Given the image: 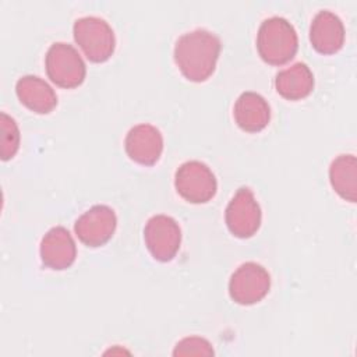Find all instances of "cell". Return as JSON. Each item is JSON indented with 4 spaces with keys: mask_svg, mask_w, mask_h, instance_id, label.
<instances>
[{
    "mask_svg": "<svg viewBox=\"0 0 357 357\" xmlns=\"http://www.w3.org/2000/svg\"><path fill=\"white\" fill-rule=\"evenodd\" d=\"M312 47L321 54H333L344 43V26L342 20L329 10H321L312 18L310 26Z\"/></svg>",
    "mask_w": 357,
    "mask_h": 357,
    "instance_id": "7c38bea8",
    "label": "cell"
},
{
    "mask_svg": "<svg viewBox=\"0 0 357 357\" xmlns=\"http://www.w3.org/2000/svg\"><path fill=\"white\" fill-rule=\"evenodd\" d=\"M174 187L185 201L205 204L215 197L218 181L208 165L199 160H188L176 170Z\"/></svg>",
    "mask_w": 357,
    "mask_h": 357,
    "instance_id": "5b68a950",
    "label": "cell"
},
{
    "mask_svg": "<svg viewBox=\"0 0 357 357\" xmlns=\"http://www.w3.org/2000/svg\"><path fill=\"white\" fill-rule=\"evenodd\" d=\"M124 148L128 158L139 165H155L163 152V137L152 124H137L126 135Z\"/></svg>",
    "mask_w": 357,
    "mask_h": 357,
    "instance_id": "30bf717a",
    "label": "cell"
},
{
    "mask_svg": "<svg viewBox=\"0 0 357 357\" xmlns=\"http://www.w3.org/2000/svg\"><path fill=\"white\" fill-rule=\"evenodd\" d=\"M237 126L247 132H258L264 130L271 120V107L266 99L257 92H243L233 109Z\"/></svg>",
    "mask_w": 357,
    "mask_h": 357,
    "instance_id": "4fadbf2b",
    "label": "cell"
},
{
    "mask_svg": "<svg viewBox=\"0 0 357 357\" xmlns=\"http://www.w3.org/2000/svg\"><path fill=\"white\" fill-rule=\"evenodd\" d=\"M74 39L88 60L103 63L110 59L116 47V38L107 21L99 17H81L73 26Z\"/></svg>",
    "mask_w": 357,
    "mask_h": 357,
    "instance_id": "3957f363",
    "label": "cell"
},
{
    "mask_svg": "<svg viewBox=\"0 0 357 357\" xmlns=\"http://www.w3.org/2000/svg\"><path fill=\"white\" fill-rule=\"evenodd\" d=\"M219 53V38L202 28L183 33L174 45V61L181 74L192 82H204L213 74Z\"/></svg>",
    "mask_w": 357,
    "mask_h": 357,
    "instance_id": "6da1fadb",
    "label": "cell"
},
{
    "mask_svg": "<svg viewBox=\"0 0 357 357\" xmlns=\"http://www.w3.org/2000/svg\"><path fill=\"white\" fill-rule=\"evenodd\" d=\"M174 356H212L213 349L212 344L199 336H188L177 342L174 350Z\"/></svg>",
    "mask_w": 357,
    "mask_h": 357,
    "instance_id": "ac0fdd59",
    "label": "cell"
},
{
    "mask_svg": "<svg viewBox=\"0 0 357 357\" xmlns=\"http://www.w3.org/2000/svg\"><path fill=\"white\" fill-rule=\"evenodd\" d=\"M144 240L151 255L160 261H172L181 243V229L176 219L167 215H155L144 227Z\"/></svg>",
    "mask_w": 357,
    "mask_h": 357,
    "instance_id": "ba28073f",
    "label": "cell"
},
{
    "mask_svg": "<svg viewBox=\"0 0 357 357\" xmlns=\"http://www.w3.org/2000/svg\"><path fill=\"white\" fill-rule=\"evenodd\" d=\"M47 77L61 88L79 86L86 75V67L79 53L68 43H53L45 59Z\"/></svg>",
    "mask_w": 357,
    "mask_h": 357,
    "instance_id": "277c9868",
    "label": "cell"
},
{
    "mask_svg": "<svg viewBox=\"0 0 357 357\" xmlns=\"http://www.w3.org/2000/svg\"><path fill=\"white\" fill-rule=\"evenodd\" d=\"M261 206L248 187H240L227 204L225 212L226 226L238 238L254 236L261 226Z\"/></svg>",
    "mask_w": 357,
    "mask_h": 357,
    "instance_id": "52a82bcc",
    "label": "cell"
},
{
    "mask_svg": "<svg viewBox=\"0 0 357 357\" xmlns=\"http://www.w3.org/2000/svg\"><path fill=\"white\" fill-rule=\"evenodd\" d=\"M332 188L346 201L357 199V159L354 155H339L329 167Z\"/></svg>",
    "mask_w": 357,
    "mask_h": 357,
    "instance_id": "2e32d148",
    "label": "cell"
},
{
    "mask_svg": "<svg viewBox=\"0 0 357 357\" xmlns=\"http://www.w3.org/2000/svg\"><path fill=\"white\" fill-rule=\"evenodd\" d=\"M116 226L117 218L110 206L93 205L75 220L74 230L85 245L100 247L112 238Z\"/></svg>",
    "mask_w": 357,
    "mask_h": 357,
    "instance_id": "9c48e42d",
    "label": "cell"
},
{
    "mask_svg": "<svg viewBox=\"0 0 357 357\" xmlns=\"http://www.w3.org/2000/svg\"><path fill=\"white\" fill-rule=\"evenodd\" d=\"M0 126H1L0 155L3 160H8L17 153L20 148V130L15 120L4 112L0 114Z\"/></svg>",
    "mask_w": 357,
    "mask_h": 357,
    "instance_id": "e0dca14e",
    "label": "cell"
},
{
    "mask_svg": "<svg viewBox=\"0 0 357 357\" xmlns=\"http://www.w3.org/2000/svg\"><path fill=\"white\" fill-rule=\"evenodd\" d=\"M298 49L294 26L283 17L266 18L257 33V50L261 59L272 66L290 61Z\"/></svg>",
    "mask_w": 357,
    "mask_h": 357,
    "instance_id": "7a4b0ae2",
    "label": "cell"
},
{
    "mask_svg": "<svg viewBox=\"0 0 357 357\" xmlns=\"http://www.w3.org/2000/svg\"><path fill=\"white\" fill-rule=\"evenodd\" d=\"M275 88L282 98L300 100L312 92L314 74L305 63H294L276 74Z\"/></svg>",
    "mask_w": 357,
    "mask_h": 357,
    "instance_id": "9a60e30c",
    "label": "cell"
},
{
    "mask_svg": "<svg viewBox=\"0 0 357 357\" xmlns=\"http://www.w3.org/2000/svg\"><path fill=\"white\" fill-rule=\"evenodd\" d=\"M15 92L24 106L39 114L50 113L57 105L53 88L36 75L21 77L15 84Z\"/></svg>",
    "mask_w": 357,
    "mask_h": 357,
    "instance_id": "5bb4252c",
    "label": "cell"
},
{
    "mask_svg": "<svg viewBox=\"0 0 357 357\" xmlns=\"http://www.w3.org/2000/svg\"><path fill=\"white\" fill-rule=\"evenodd\" d=\"M271 289L269 272L257 262L241 264L230 276L229 294L241 305L259 303Z\"/></svg>",
    "mask_w": 357,
    "mask_h": 357,
    "instance_id": "8992f818",
    "label": "cell"
},
{
    "mask_svg": "<svg viewBox=\"0 0 357 357\" xmlns=\"http://www.w3.org/2000/svg\"><path fill=\"white\" fill-rule=\"evenodd\" d=\"M39 252L45 266L53 271H63L74 264L77 245L66 227L56 226L42 237Z\"/></svg>",
    "mask_w": 357,
    "mask_h": 357,
    "instance_id": "8fae6325",
    "label": "cell"
}]
</instances>
